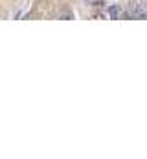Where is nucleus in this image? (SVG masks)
<instances>
[{
	"instance_id": "nucleus-1",
	"label": "nucleus",
	"mask_w": 147,
	"mask_h": 159,
	"mask_svg": "<svg viewBox=\"0 0 147 159\" xmlns=\"http://www.w3.org/2000/svg\"><path fill=\"white\" fill-rule=\"evenodd\" d=\"M109 15H110V19H120V17H121V9H120L118 6H112L109 9Z\"/></svg>"
}]
</instances>
